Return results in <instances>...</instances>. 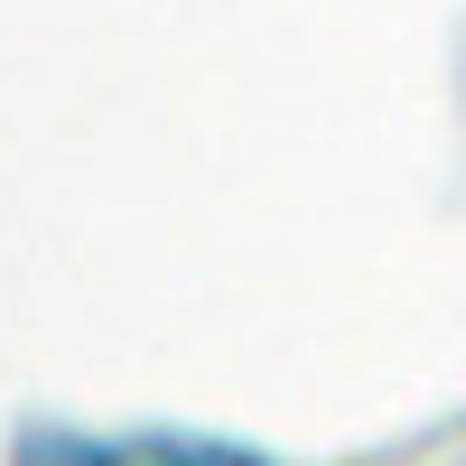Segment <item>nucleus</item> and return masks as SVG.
<instances>
[{"label": "nucleus", "instance_id": "1", "mask_svg": "<svg viewBox=\"0 0 466 466\" xmlns=\"http://www.w3.org/2000/svg\"><path fill=\"white\" fill-rule=\"evenodd\" d=\"M10 466H270L233 439H159V430H131V439H85V430H28L10 448Z\"/></svg>", "mask_w": 466, "mask_h": 466}]
</instances>
